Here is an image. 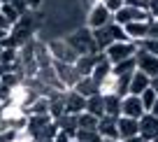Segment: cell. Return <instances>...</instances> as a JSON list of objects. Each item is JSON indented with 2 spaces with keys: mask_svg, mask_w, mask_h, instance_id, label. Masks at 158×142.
<instances>
[{
  "mask_svg": "<svg viewBox=\"0 0 158 142\" xmlns=\"http://www.w3.org/2000/svg\"><path fill=\"white\" fill-rule=\"evenodd\" d=\"M98 133L102 135V140H121V135H118V126H116V119H114V117H100Z\"/></svg>",
  "mask_w": 158,
  "mask_h": 142,
  "instance_id": "obj_13",
  "label": "cell"
},
{
  "mask_svg": "<svg viewBox=\"0 0 158 142\" xmlns=\"http://www.w3.org/2000/svg\"><path fill=\"white\" fill-rule=\"evenodd\" d=\"M116 126H118V135L121 140L126 137H133V135H139V119H130V117H121L116 119Z\"/></svg>",
  "mask_w": 158,
  "mask_h": 142,
  "instance_id": "obj_12",
  "label": "cell"
},
{
  "mask_svg": "<svg viewBox=\"0 0 158 142\" xmlns=\"http://www.w3.org/2000/svg\"><path fill=\"white\" fill-rule=\"evenodd\" d=\"M35 142H54V140H35Z\"/></svg>",
  "mask_w": 158,
  "mask_h": 142,
  "instance_id": "obj_39",
  "label": "cell"
},
{
  "mask_svg": "<svg viewBox=\"0 0 158 142\" xmlns=\"http://www.w3.org/2000/svg\"><path fill=\"white\" fill-rule=\"evenodd\" d=\"M100 56H102V54H86V56H79V58L74 61V68H77L79 77H91V75H93L95 63L100 61Z\"/></svg>",
  "mask_w": 158,
  "mask_h": 142,
  "instance_id": "obj_11",
  "label": "cell"
},
{
  "mask_svg": "<svg viewBox=\"0 0 158 142\" xmlns=\"http://www.w3.org/2000/svg\"><path fill=\"white\" fill-rule=\"evenodd\" d=\"M54 68H56V75H58V82L63 84L65 88H74V84L79 82V72H77V68H74L72 63H60V61H54Z\"/></svg>",
  "mask_w": 158,
  "mask_h": 142,
  "instance_id": "obj_6",
  "label": "cell"
},
{
  "mask_svg": "<svg viewBox=\"0 0 158 142\" xmlns=\"http://www.w3.org/2000/svg\"><path fill=\"white\" fill-rule=\"evenodd\" d=\"M121 96L118 93H107L105 96V117H114L118 119L121 117Z\"/></svg>",
  "mask_w": 158,
  "mask_h": 142,
  "instance_id": "obj_16",
  "label": "cell"
},
{
  "mask_svg": "<svg viewBox=\"0 0 158 142\" xmlns=\"http://www.w3.org/2000/svg\"><path fill=\"white\" fill-rule=\"evenodd\" d=\"M47 47H49V51H51V58L60 61V63H72L74 65V61L79 58V54L68 44V40H65V37L63 40H54V42H49Z\"/></svg>",
  "mask_w": 158,
  "mask_h": 142,
  "instance_id": "obj_4",
  "label": "cell"
},
{
  "mask_svg": "<svg viewBox=\"0 0 158 142\" xmlns=\"http://www.w3.org/2000/svg\"><path fill=\"white\" fill-rule=\"evenodd\" d=\"M112 21H114V14L102 2L89 7V12H86V26H89L91 30H100V28H105V26H109Z\"/></svg>",
  "mask_w": 158,
  "mask_h": 142,
  "instance_id": "obj_3",
  "label": "cell"
},
{
  "mask_svg": "<svg viewBox=\"0 0 158 142\" xmlns=\"http://www.w3.org/2000/svg\"><path fill=\"white\" fill-rule=\"evenodd\" d=\"M151 86V77L149 75H144L142 70H135L133 77H130V96H142L147 88Z\"/></svg>",
  "mask_w": 158,
  "mask_h": 142,
  "instance_id": "obj_14",
  "label": "cell"
},
{
  "mask_svg": "<svg viewBox=\"0 0 158 142\" xmlns=\"http://www.w3.org/2000/svg\"><path fill=\"white\" fill-rule=\"evenodd\" d=\"M135 70H137L135 58H128V61H123V63H116V65H114V75H116V77H121V75H133Z\"/></svg>",
  "mask_w": 158,
  "mask_h": 142,
  "instance_id": "obj_24",
  "label": "cell"
},
{
  "mask_svg": "<svg viewBox=\"0 0 158 142\" xmlns=\"http://www.w3.org/2000/svg\"><path fill=\"white\" fill-rule=\"evenodd\" d=\"M68 44L72 47L74 51H77L79 56H86V54H100L98 44H95V37H93V30L89 28V26H84V28L74 30L72 35H68Z\"/></svg>",
  "mask_w": 158,
  "mask_h": 142,
  "instance_id": "obj_1",
  "label": "cell"
},
{
  "mask_svg": "<svg viewBox=\"0 0 158 142\" xmlns=\"http://www.w3.org/2000/svg\"><path fill=\"white\" fill-rule=\"evenodd\" d=\"M26 2H28V10L30 12H37L40 7H42V0H26Z\"/></svg>",
  "mask_w": 158,
  "mask_h": 142,
  "instance_id": "obj_33",
  "label": "cell"
},
{
  "mask_svg": "<svg viewBox=\"0 0 158 142\" xmlns=\"http://www.w3.org/2000/svg\"><path fill=\"white\" fill-rule=\"evenodd\" d=\"M54 142H74V137H72V135H68L65 131H60L58 135L54 137Z\"/></svg>",
  "mask_w": 158,
  "mask_h": 142,
  "instance_id": "obj_31",
  "label": "cell"
},
{
  "mask_svg": "<svg viewBox=\"0 0 158 142\" xmlns=\"http://www.w3.org/2000/svg\"><path fill=\"white\" fill-rule=\"evenodd\" d=\"M102 5H105V7H107V10L114 14V12H118L121 7L126 5V0H102Z\"/></svg>",
  "mask_w": 158,
  "mask_h": 142,
  "instance_id": "obj_28",
  "label": "cell"
},
{
  "mask_svg": "<svg viewBox=\"0 0 158 142\" xmlns=\"http://www.w3.org/2000/svg\"><path fill=\"white\" fill-rule=\"evenodd\" d=\"M139 98H142V105H144V110H147V112H151V107L156 105V100H158V93L153 91L151 86H149L147 91H144L142 96H139Z\"/></svg>",
  "mask_w": 158,
  "mask_h": 142,
  "instance_id": "obj_27",
  "label": "cell"
},
{
  "mask_svg": "<svg viewBox=\"0 0 158 142\" xmlns=\"http://www.w3.org/2000/svg\"><path fill=\"white\" fill-rule=\"evenodd\" d=\"M105 142H121V140H105Z\"/></svg>",
  "mask_w": 158,
  "mask_h": 142,
  "instance_id": "obj_41",
  "label": "cell"
},
{
  "mask_svg": "<svg viewBox=\"0 0 158 142\" xmlns=\"http://www.w3.org/2000/svg\"><path fill=\"white\" fill-rule=\"evenodd\" d=\"M139 47H144L147 51H151V54H156L158 56V40H153V37H149V40H144Z\"/></svg>",
  "mask_w": 158,
  "mask_h": 142,
  "instance_id": "obj_29",
  "label": "cell"
},
{
  "mask_svg": "<svg viewBox=\"0 0 158 142\" xmlns=\"http://www.w3.org/2000/svg\"><path fill=\"white\" fill-rule=\"evenodd\" d=\"M72 91H77V93H81L84 98H91V96H95V93H100V88H98V84L93 82V77H81L77 84H74V88Z\"/></svg>",
  "mask_w": 158,
  "mask_h": 142,
  "instance_id": "obj_17",
  "label": "cell"
},
{
  "mask_svg": "<svg viewBox=\"0 0 158 142\" xmlns=\"http://www.w3.org/2000/svg\"><path fill=\"white\" fill-rule=\"evenodd\" d=\"M147 10L151 12V16H153V19H158V0H149Z\"/></svg>",
  "mask_w": 158,
  "mask_h": 142,
  "instance_id": "obj_32",
  "label": "cell"
},
{
  "mask_svg": "<svg viewBox=\"0 0 158 142\" xmlns=\"http://www.w3.org/2000/svg\"><path fill=\"white\" fill-rule=\"evenodd\" d=\"M126 5H128V7H135V10H147L149 0H126Z\"/></svg>",
  "mask_w": 158,
  "mask_h": 142,
  "instance_id": "obj_30",
  "label": "cell"
},
{
  "mask_svg": "<svg viewBox=\"0 0 158 142\" xmlns=\"http://www.w3.org/2000/svg\"><path fill=\"white\" fill-rule=\"evenodd\" d=\"M156 21H158V19H156Z\"/></svg>",
  "mask_w": 158,
  "mask_h": 142,
  "instance_id": "obj_46",
  "label": "cell"
},
{
  "mask_svg": "<svg viewBox=\"0 0 158 142\" xmlns=\"http://www.w3.org/2000/svg\"><path fill=\"white\" fill-rule=\"evenodd\" d=\"M81 112H86V98L77 91H65V114H74L79 117Z\"/></svg>",
  "mask_w": 158,
  "mask_h": 142,
  "instance_id": "obj_8",
  "label": "cell"
},
{
  "mask_svg": "<svg viewBox=\"0 0 158 142\" xmlns=\"http://www.w3.org/2000/svg\"><path fill=\"white\" fill-rule=\"evenodd\" d=\"M0 7H2V2H0Z\"/></svg>",
  "mask_w": 158,
  "mask_h": 142,
  "instance_id": "obj_44",
  "label": "cell"
},
{
  "mask_svg": "<svg viewBox=\"0 0 158 142\" xmlns=\"http://www.w3.org/2000/svg\"><path fill=\"white\" fill-rule=\"evenodd\" d=\"M100 93H102V96H107V93H116V88H118V77H116V75H109V77L107 79H105V82L102 84H100Z\"/></svg>",
  "mask_w": 158,
  "mask_h": 142,
  "instance_id": "obj_25",
  "label": "cell"
},
{
  "mask_svg": "<svg viewBox=\"0 0 158 142\" xmlns=\"http://www.w3.org/2000/svg\"><path fill=\"white\" fill-rule=\"evenodd\" d=\"M0 86H2V77H0Z\"/></svg>",
  "mask_w": 158,
  "mask_h": 142,
  "instance_id": "obj_43",
  "label": "cell"
},
{
  "mask_svg": "<svg viewBox=\"0 0 158 142\" xmlns=\"http://www.w3.org/2000/svg\"><path fill=\"white\" fill-rule=\"evenodd\" d=\"M93 37H95V44H98L100 54H105V49H107L109 44H114V37H112V33H109V26H105V28H100V30H93Z\"/></svg>",
  "mask_w": 158,
  "mask_h": 142,
  "instance_id": "obj_19",
  "label": "cell"
},
{
  "mask_svg": "<svg viewBox=\"0 0 158 142\" xmlns=\"http://www.w3.org/2000/svg\"><path fill=\"white\" fill-rule=\"evenodd\" d=\"M151 88L158 93V75H156V77H151Z\"/></svg>",
  "mask_w": 158,
  "mask_h": 142,
  "instance_id": "obj_37",
  "label": "cell"
},
{
  "mask_svg": "<svg viewBox=\"0 0 158 142\" xmlns=\"http://www.w3.org/2000/svg\"><path fill=\"white\" fill-rule=\"evenodd\" d=\"M139 135L144 137V140H153V137H158V117L151 112H144L142 117H139Z\"/></svg>",
  "mask_w": 158,
  "mask_h": 142,
  "instance_id": "obj_9",
  "label": "cell"
},
{
  "mask_svg": "<svg viewBox=\"0 0 158 142\" xmlns=\"http://www.w3.org/2000/svg\"><path fill=\"white\" fill-rule=\"evenodd\" d=\"M147 112L144 110V105H142V98L139 96H126L123 100H121V114L123 117H130V119H139L142 114Z\"/></svg>",
  "mask_w": 158,
  "mask_h": 142,
  "instance_id": "obj_7",
  "label": "cell"
},
{
  "mask_svg": "<svg viewBox=\"0 0 158 142\" xmlns=\"http://www.w3.org/2000/svg\"><path fill=\"white\" fill-rule=\"evenodd\" d=\"M137 49H139L137 42H114L105 49V58L112 65H116V63H123V61H128V58H135Z\"/></svg>",
  "mask_w": 158,
  "mask_h": 142,
  "instance_id": "obj_2",
  "label": "cell"
},
{
  "mask_svg": "<svg viewBox=\"0 0 158 142\" xmlns=\"http://www.w3.org/2000/svg\"><path fill=\"white\" fill-rule=\"evenodd\" d=\"M151 114H156V117H158V100H156V105L151 107Z\"/></svg>",
  "mask_w": 158,
  "mask_h": 142,
  "instance_id": "obj_38",
  "label": "cell"
},
{
  "mask_svg": "<svg viewBox=\"0 0 158 142\" xmlns=\"http://www.w3.org/2000/svg\"><path fill=\"white\" fill-rule=\"evenodd\" d=\"M58 126H60V131H65L68 135L77 137L79 123H77V117H74V114H63V117L58 119Z\"/></svg>",
  "mask_w": 158,
  "mask_h": 142,
  "instance_id": "obj_22",
  "label": "cell"
},
{
  "mask_svg": "<svg viewBox=\"0 0 158 142\" xmlns=\"http://www.w3.org/2000/svg\"><path fill=\"white\" fill-rule=\"evenodd\" d=\"M10 30L12 28H0V44H5L7 37H10Z\"/></svg>",
  "mask_w": 158,
  "mask_h": 142,
  "instance_id": "obj_34",
  "label": "cell"
},
{
  "mask_svg": "<svg viewBox=\"0 0 158 142\" xmlns=\"http://www.w3.org/2000/svg\"><path fill=\"white\" fill-rule=\"evenodd\" d=\"M112 72H114V65L109 63V61L105 58V54H102V56H100V61L95 63V68H93V75H91V77H93V82L100 86V84H102V82H105V79H107Z\"/></svg>",
  "mask_w": 158,
  "mask_h": 142,
  "instance_id": "obj_15",
  "label": "cell"
},
{
  "mask_svg": "<svg viewBox=\"0 0 158 142\" xmlns=\"http://www.w3.org/2000/svg\"><path fill=\"white\" fill-rule=\"evenodd\" d=\"M86 112L95 114V117H105V96L95 93L91 98H86Z\"/></svg>",
  "mask_w": 158,
  "mask_h": 142,
  "instance_id": "obj_18",
  "label": "cell"
},
{
  "mask_svg": "<svg viewBox=\"0 0 158 142\" xmlns=\"http://www.w3.org/2000/svg\"><path fill=\"white\" fill-rule=\"evenodd\" d=\"M0 2H2V5H7V2H12V0H0Z\"/></svg>",
  "mask_w": 158,
  "mask_h": 142,
  "instance_id": "obj_40",
  "label": "cell"
},
{
  "mask_svg": "<svg viewBox=\"0 0 158 142\" xmlns=\"http://www.w3.org/2000/svg\"><path fill=\"white\" fill-rule=\"evenodd\" d=\"M135 63H137V70H142L149 77H156L158 75V56L147 51L144 47H139L137 54H135Z\"/></svg>",
  "mask_w": 158,
  "mask_h": 142,
  "instance_id": "obj_5",
  "label": "cell"
},
{
  "mask_svg": "<svg viewBox=\"0 0 158 142\" xmlns=\"http://www.w3.org/2000/svg\"><path fill=\"white\" fill-rule=\"evenodd\" d=\"M0 14L5 16L7 21H10V26H16L21 21V14H19V10H16L14 5H12V2H7V5H2L0 7Z\"/></svg>",
  "mask_w": 158,
  "mask_h": 142,
  "instance_id": "obj_23",
  "label": "cell"
},
{
  "mask_svg": "<svg viewBox=\"0 0 158 142\" xmlns=\"http://www.w3.org/2000/svg\"><path fill=\"white\" fill-rule=\"evenodd\" d=\"M121 142H147L142 135H133V137H126V140H121Z\"/></svg>",
  "mask_w": 158,
  "mask_h": 142,
  "instance_id": "obj_35",
  "label": "cell"
},
{
  "mask_svg": "<svg viewBox=\"0 0 158 142\" xmlns=\"http://www.w3.org/2000/svg\"><path fill=\"white\" fill-rule=\"evenodd\" d=\"M74 142H79V140H74Z\"/></svg>",
  "mask_w": 158,
  "mask_h": 142,
  "instance_id": "obj_45",
  "label": "cell"
},
{
  "mask_svg": "<svg viewBox=\"0 0 158 142\" xmlns=\"http://www.w3.org/2000/svg\"><path fill=\"white\" fill-rule=\"evenodd\" d=\"M149 142H158V137H153V140H149Z\"/></svg>",
  "mask_w": 158,
  "mask_h": 142,
  "instance_id": "obj_42",
  "label": "cell"
},
{
  "mask_svg": "<svg viewBox=\"0 0 158 142\" xmlns=\"http://www.w3.org/2000/svg\"><path fill=\"white\" fill-rule=\"evenodd\" d=\"M74 140H79V142H105L98 131H77Z\"/></svg>",
  "mask_w": 158,
  "mask_h": 142,
  "instance_id": "obj_26",
  "label": "cell"
},
{
  "mask_svg": "<svg viewBox=\"0 0 158 142\" xmlns=\"http://www.w3.org/2000/svg\"><path fill=\"white\" fill-rule=\"evenodd\" d=\"M149 26L151 24H147V21H133V24L123 26V28H126V35L130 37V42L142 44L144 40L149 37Z\"/></svg>",
  "mask_w": 158,
  "mask_h": 142,
  "instance_id": "obj_10",
  "label": "cell"
},
{
  "mask_svg": "<svg viewBox=\"0 0 158 142\" xmlns=\"http://www.w3.org/2000/svg\"><path fill=\"white\" fill-rule=\"evenodd\" d=\"M77 123H79V131H98L100 117H95L91 112H81L77 117Z\"/></svg>",
  "mask_w": 158,
  "mask_h": 142,
  "instance_id": "obj_20",
  "label": "cell"
},
{
  "mask_svg": "<svg viewBox=\"0 0 158 142\" xmlns=\"http://www.w3.org/2000/svg\"><path fill=\"white\" fill-rule=\"evenodd\" d=\"M0 28H12V26H10V21H7L2 14H0Z\"/></svg>",
  "mask_w": 158,
  "mask_h": 142,
  "instance_id": "obj_36",
  "label": "cell"
},
{
  "mask_svg": "<svg viewBox=\"0 0 158 142\" xmlns=\"http://www.w3.org/2000/svg\"><path fill=\"white\" fill-rule=\"evenodd\" d=\"M28 117H40V114H49V96H40L28 110H26Z\"/></svg>",
  "mask_w": 158,
  "mask_h": 142,
  "instance_id": "obj_21",
  "label": "cell"
}]
</instances>
